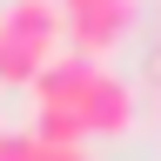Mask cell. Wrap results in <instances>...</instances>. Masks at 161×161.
Instances as JSON below:
<instances>
[{"label":"cell","instance_id":"obj_8","mask_svg":"<svg viewBox=\"0 0 161 161\" xmlns=\"http://www.w3.org/2000/svg\"><path fill=\"white\" fill-rule=\"evenodd\" d=\"M34 161H87V154H80V148H47V141H40V154Z\"/></svg>","mask_w":161,"mask_h":161},{"label":"cell","instance_id":"obj_2","mask_svg":"<svg viewBox=\"0 0 161 161\" xmlns=\"http://www.w3.org/2000/svg\"><path fill=\"white\" fill-rule=\"evenodd\" d=\"M80 128H87V134H128L134 128V87H128V80H121V74H108V67H94V80H87V94H80Z\"/></svg>","mask_w":161,"mask_h":161},{"label":"cell","instance_id":"obj_3","mask_svg":"<svg viewBox=\"0 0 161 161\" xmlns=\"http://www.w3.org/2000/svg\"><path fill=\"white\" fill-rule=\"evenodd\" d=\"M87 80H94V60H80V54H47L40 60V74L27 80V94H34V108H80V94H87Z\"/></svg>","mask_w":161,"mask_h":161},{"label":"cell","instance_id":"obj_1","mask_svg":"<svg viewBox=\"0 0 161 161\" xmlns=\"http://www.w3.org/2000/svg\"><path fill=\"white\" fill-rule=\"evenodd\" d=\"M128 27H134V0H80V7H60V34H67L74 54L94 60V67H101V54L121 47Z\"/></svg>","mask_w":161,"mask_h":161},{"label":"cell","instance_id":"obj_5","mask_svg":"<svg viewBox=\"0 0 161 161\" xmlns=\"http://www.w3.org/2000/svg\"><path fill=\"white\" fill-rule=\"evenodd\" d=\"M40 47H27V40H14V34H0V87H27V80L40 74Z\"/></svg>","mask_w":161,"mask_h":161},{"label":"cell","instance_id":"obj_4","mask_svg":"<svg viewBox=\"0 0 161 161\" xmlns=\"http://www.w3.org/2000/svg\"><path fill=\"white\" fill-rule=\"evenodd\" d=\"M0 34L27 40V47H40V54H54V40H60V0H14L7 20H0Z\"/></svg>","mask_w":161,"mask_h":161},{"label":"cell","instance_id":"obj_7","mask_svg":"<svg viewBox=\"0 0 161 161\" xmlns=\"http://www.w3.org/2000/svg\"><path fill=\"white\" fill-rule=\"evenodd\" d=\"M34 154H40L34 134H0V161H34Z\"/></svg>","mask_w":161,"mask_h":161},{"label":"cell","instance_id":"obj_9","mask_svg":"<svg viewBox=\"0 0 161 161\" xmlns=\"http://www.w3.org/2000/svg\"><path fill=\"white\" fill-rule=\"evenodd\" d=\"M60 7H80V0H60Z\"/></svg>","mask_w":161,"mask_h":161},{"label":"cell","instance_id":"obj_6","mask_svg":"<svg viewBox=\"0 0 161 161\" xmlns=\"http://www.w3.org/2000/svg\"><path fill=\"white\" fill-rule=\"evenodd\" d=\"M34 141H47V148H80L87 128H80V114H67V108H34Z\"/></svg>","mask_w":161,"mask_h":161}]
</instances>
